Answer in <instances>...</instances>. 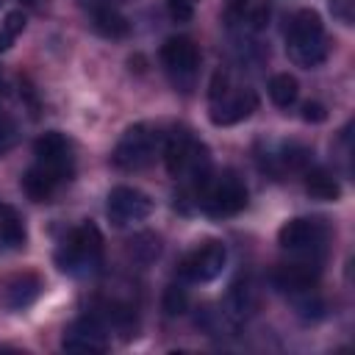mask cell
Masks as SVG:
<instances>
[{
    "mask_svg": "<svg viewBox=\"0 0 355 355\" xmlns=\"http://www.w3.org/2000/svg\"><path fill=\"white\" fill-rule=\"evenodd\" d=\"M72 175H75L72 141L58 130H47L33 144V164L22 175V191L33 202H50L53 194L72 180Z\"/></svg>",
    "mask_w": 355,
    "mask_h": 355,
    "instance_id": "cell-1",
    "label": "cell"
},
{
    "mask_svg": "<svg viewBox=\"0 0 355 355\" xmlns=\"http://www.w3.org/2000/svg\"><path fill=\"white\" fill-rule=\"evenodd\" d=\"M286 53L302 69H313L327 58L324 22L313 8H297L288 17V22H286Z\"/></svg>",
    "mask_w": 355,
    "mask_h": 355,
    "instance_id": "cell-2",
    "label": "cell"
},
{
    "mask_svg": "<svg viewBox=\"0 0 355 355\" xmlns=\"http://www.w3.org/2000/svg\"><path fill=\"white\" fill-rule=\"evenodd\" d=\"M258 108V94L250 86L233 80L227 69H216L208 86V119L216 128L244 122Z\"/></svg>",
    "mask_w": 355,
    "mask_h": 355,
    "instance_id": "cell-3",
    "label": "cell"
},
{
    "mask_svg": "<svg viewBox=\"0 0 355 355\" xmlns=\"http://www.w3.org/2000/svg\"><path fill=\"white\" fill-rule=\"evenodd\" d=\"M164 164H166V172L180 180V183H189L191 189H197V183L211 172V153L208 147L191 136V130L186 128H175L164 141Z\"/></svg>",
    "mask_w": 355,
    "mask_h": 355,
    "instance_id": "cell-4",
    "label": "cell"
},
{
    "mask_svg": "<svg viewBox=\"0 0 355 355\" xmlns=\"http://www.w3.org/2000/svg\"><path fill=\"white\" fill-rule=\"evenodd\" d=\"M55 266L72 277H89L103 266V233L92 222L75 225L55 247Z\"/></svg>",
    "mask_w": 355,
    "mask_h": 355,
    "instance_id": "cell-5",
    "label": "cell"
},
{
    "mask_svg": "<svg viewBox=\"0 0 355 355\" xmlns=\"http://www.w3.org/2000/svg\"><path fill=\"white\" fill-rule=\"evenodd\" d=\"M247 197H250V191L233 169H225L219 175L208 172L194 189V200H197L200 211L214 219L236 216L239 211L247 208Z\"/></svg>",
    "mask_w": 355,
    "mask_h": 355,
    "instance_id": "cell-6",
    "label": "cell"
},
{
    "mask_svg": "<svg viewBox=\"0 0 355 355\" xmlns=\"http://www.w3.org/2000/svg\"><path fill=\"white\" fill-rule=\"evenodd\" d=\"M161 141L164 139H161L158 128H153L147 122H136L119 136V141H116V147L111 153V161L122 172H139V169L153 164Z\"/></svg>",
    "mask_w": 355,
    "mask_h": 355,
    "instance_id": "cell-7",
    "label": "cell"
},
{
    "mask_svg": "<svg viewBox=\"0 0 355 355\" xmlns=\"http://www.w3.org/2000/svg\"><path fill=\"white\" fill-rule=\"evenodd\" d=\"M327 239H330L327 225L322 219H311V216L288 219L277 230V244L286 252L305 258V261H319V263H322V255L327 250Z\"/></svg>",
    "mask_w": 355,
    "mask_h": 355,
    "instance_id": "cell-8",
    "label": "cell"
},
{
    "mask_svg": "<svg viewBox=\"0 0 355 355\" xmlns=\"http://www.w3.org/2000/svg\"><path fill=\"white\" fill-rule=\"evenodd\" d=\"M161 64L169 75V80L180 92H191L200 69V50L189 36H172L161 44Z\"/></svg>",
    "mask_w": 355,
    "mask_h": 355,
    "instance_id": "cell-9",
    "label": "cell"
},
{
    "mask_svg": "<svg viewBox=\"0 0 355 355\" xmlns=\"http://www.w3.org/2000/svg\"><path fill=\"white\" fill-rule=\"evenodd\" d=\"M225 263H227V247L216 239H208L180 258L178 277L180 283H211L214 277L222 275Z\"/></svg>",
    "mask_w": 355,
    "mask_h": 355,
    "instance_id": "cell-10",
    "label": "cell"
},
{
    "mask_svg": "<svg viewBox=\"0 0 355 355\" xmlns=\"http://www.w3.org/2000/svg\"><path fill=\"white\" fill-rule=\"evenodd\" d=\"M105 214L114 227H128L153 214V200L133 186H114L105 200Z\"/></svg>",
    "mask_w": 355,
    "mask_h": 355,
    "instance_id": "cell-11",
    "label": "cell"
},
{
    "mask_svg": "<svg viewBox=\"0 0 355 355\" xmlns=\"http://www.w3.org/2000/svg\"><path fill=\"white\" fill-rule=\"evenodd\" d=\"M111 344L108 338V324L97 316V313H86L78 316L61 338V347L67 352H105Z\"/></svg>",
    "mask_w": 355,
    "mask_h": 355,
    "instance_id": "cell-12",
    "label": "cell"
},
{
    "mask_svg": "<svg viewBox=\"0 0 355 355\" xmlns=\"http://www.w3.org/2000/svg\"><path fill=\"white\" fill-rule=\"evenodd\" d=\"M316 277H319V261H305V258H300L294 263H283L272 272V283L286 294L313 288Z\"/></svg>",
    "mask_w": 355,
    "mask_h": 355,
    "instance_id": "cell-13",
    "label": "cell"
},
{
    "mask_svg": "<svg viewBox=\"0 0 355 355\" xmlns=\"http://www.w3.org/2000/svg\"><path fill=\"white\" fill-rule=\"evenodd\" d=\"M42 288H44V283H42V277H39L36 272L14 275V277L6 283V288H3V302H6V308H11V311H25L28 305L36 302V297L42 294Z\"/></svg>",
    "mask_w": 355,
    "mask_h": 355,
    "instance_id": "cell-14",
    "label": "cell"
},
{
    "mask_svg": "<svg viewBox=\"0 0 355 355\" xmlns=\"http://www.w3.org/2000/svg\"><path fill=\"white\" fill-rule=\"evenodd\" d=\"M92 25L108 39H122L130 31L128 19L111 6V0H92Z\"/></svg>",
    "mask_w": 355,
    "mask_h": 355,
    "instance_id": "cell-15",
    "label": "cell"
},
{
    "mask_svg": "<svg viewBox=\"0 0 355 355\" xmlns=\"http://www.w3.org/2000/svg\"><path fill=\"white\" fill-rule=\"evenodd\" d=\"M305 191L313 200H324V202H336L341 197L338 180L327 169H322V166H313V169L305 172Z\"/></svg>",
    "mask_w": 355,
    "mask_h": 355,
    "instance_id": "cell-16",
    "label": "cell"
},
{
    "mask_svg": "<svg viewBox=\"0 0 355 355\" xmlns=\"http://www.w3.org/2000/svg\"><path fill=\"white\" fill-rule=\"evenodd\" d=\"M25 239H28V233H25L22 216L11 205L0 202V241L11 250H19V247H25Z\"/></svg>",
    "mask_w": 355,
    "mask_h": 355,
    "instance_id": "cell-17",
    "label": "cell"
},
{
    "mask_svg": "<svg viewBox=\"0 0 355 355\" xmlns=\"http://www.w3.org/2000/svg\"><path fill=\"white\" fill-rule=\"evenodd\" d=\"M269 97H272V103H275L277 108L294 105L297 97H300V83H297V78L288 75V72L272 75V80H269Z\"/></svg>",
    "mask_w": 355,
    "mask_h": 355,
    "instance_id": "cell-18",
    "label": "cell"
},
{
    "mask_svg": "<svg viewBox=\"0 0 355 355\" xmlns=\"http://www.w3.org/2000/svg\"><path fill=\"white\" fill-rule=\"evenodd\" d=\"M186 305H189L186 288L172 283V286L164 291V311H166L169 316H175V313H183V311H186Z\"/></svg>",
    "mask_w": 355,
    "mask_h": 355,
    "instance_id": "cell-19",
    "label": "cell"
},
{
    "mask_svg": "<svg viewBox=\"0 0 355 355\" xmlns=\"http://www.w3.org/2000/svg\"><path fill=\"white\" fill-rule=\"evenodd\" d=\"M19 141V130H17V122L6 114H0V155L11 153Z\"/></svg>",
    "mask_w": 355,
    "mask_h": 355,
    "instance_id": "cell-20",
    "label": "cell"
},
{
    "mask_svg": "<svg viewBox=\"0 0 355 355\" xmlns=\"http://www.w3.org/2000/svg\"><path fill=\"white\" fill-rule=\"evenodd\" d=\"M197 3H200V0H166L169 14H172L178 22L191 19V14H194V6H197Z\"/></svg>",
    "mask_w": 355,
    "mask_h": 355,
    "instance_id": "cell-21",
    "label": "cell"
},
{
    "mask_svg": "<svg viewBox=\"0 0 355 355\" xmlns=\"http://www.w3.org/2000/svg\"><path fill=\"white\" fill-rule=\"evenodd\" d=\"M22 28H25V14H22V11H8V14H6V22H3V31H6L11 39H17V36L22 33Z\"/></svg>",
    "mask_w": 355,
    "mask_h": 355,
    "instance_id": "cell-22",
    "label": "cell"
},
{
    "mask_svg": "<svg viewBox=\"0 0 355 355\" xmlns=\"http://www.w3.org/2000/svg\"><path fill=\"white\" fill-rule=\"evenodd\" d=\"M324 116H327V111H324L322 103H305L302 105V119L305 122H322Z\"/></svg>",
    "mask_w": 355,
    "mask_h": 355,
    "instance_id": "cell-23",
    "label": "cell"
},
{
    "mask_svg": "<svg viewBox=\"0 0 355 355\" xmlns=\"http://www.w3.org/2000/svg\"><path fill=\"white\" fill-rule=\"evenodd\" d=\"M11 42H14V39H11V36H8V33H6L3 28H0V50H6V47L11 44Z\"/></svg>",
    "mask_w": 355,
    "mask_h": 355,
    "instance_id": "cell-24",
    "label": "cell"
},
{
    "mask_svg": "<svg viewBox=\"0 0 355 355\" xmlns=\"http://www.w3.org/2000/svg\"><path fill=\"white\" fill-rule=\"evenodd\" d=\"M19 3H25V6H36L39 0H19Z\"/></svg>",
    "mask_w": 355,
    "mask_h": 355,
    "instance_id": "cell-25",
    "label": "cell"
},
{
    "mask_svg": "<svg viewBox=\"0 0 355 355\" xmlns=\"http://www.w3.org/2000/svg\"><path fill=\"white\" fill-rule=\"evenodd\" d=\"M0 92H3V75H0Z\"/></svg>",
    "mask_w": 355,
    "mask_h": 355,
    "instance_id": "cell-26",
    "label": "cell"
},
{
    "mask_svg": "<svg viewBox=\"0 0 355 355\" xmlns=\"http://www.w3.org/2000/svg\"><path fill=\"white\" fill-rule=\"evenodd\" d=\"M3 3H6V0H0V8H3Z\"/></svg>",
    "mask_w": 355,
    "mask_h": 355,
    "instance_id": "cell-27",
    "label": "cell"
}]
</instances>
